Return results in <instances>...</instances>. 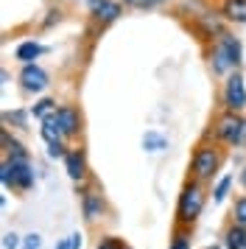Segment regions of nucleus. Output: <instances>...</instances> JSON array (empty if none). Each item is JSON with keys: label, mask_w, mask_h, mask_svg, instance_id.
I'll return each instance as SVG.
<instances>
[{"label": "nucleus", "mask_w": 246, "mask_h": 249, "mask_svg": "<svg viewBox=\"0 0 246 249\" xmlns=\"http://www.w3.org/2000/svg\"><path fill=\"white\" fill-rule=\"evenodd\" d=\"M224 165V148L215 140H201L193 157H190V179L196 182H212Z\"/></svg>", "instance_id": "1"}, {"label": "nucleus", "mask_w": 246, "mask_h": 249, "mask_svg": "<svg viewBox=\"0 0 246 249\" xmlns=\"http://www.w3.org/2000/svg\"><path fill=\"white\" fill-rule=\"evenodd\" d=\"M207 204V191H204V182H196V179H188L182 185V193L176 199V224L179 227H190L199 221L201 210Z\"/></svg>", "instance_id": "2"}, {"label": "nucleus", "mask_w": 246, "mask_h": 249, "mask_svg": "<svg viewBox=\"0 0 246 249\" xmlns=\"http://www.w3.org/2000/svg\"><path fill=\"white\" fill-rule=\"evenodd\" d=\"M244 126H246L244 112H229V109H224V112L215 115V121H212L207 137H212L215 143H221V146H227V148H238L241 140H244Z\"/></svg>", "instance_id": "3"}, {"label": "nucleus", "mask_w": 246, "mask_h": 249, "mask_svg": "<svg viewBox=\"0 0 246 249\" xmlns=\"http://www.w3.org/2000/svg\"><path fill=\"white\" fill-rule=\"evenodd\" d=\"M34 179L36 177H34L31 160H3V165H0V182H3V188L25 193L34 188Z\"/></svg>", "instance_id": "4"}, {"label": "nucleus", "mask_w": 246, "mask_h": 249, "mask_svg": "<svg viewBox=\"0 0 246 249\" xmlns=\"http://www.w3.org/2000/svg\"><path fill=\"white\" fill-rule=\"evenodd\" d=\"M221 104L229 112H244L246 109V81L241 70H232L221 87Z\"/></svg>", "instance_id": "5"}, {"label": "nucleus", "mask_w": 246, "mask_h": 249, "mask_svg": "<svg viewBox=\"0 0 246 249\" xmlns=\"http://www.w3.org/2000/svg\"><path fill=\"white\" fill-rule=\"evenodd\" d=\"M17 81H20V90L28 92V95H39V92H45L48 87H51V76H48V70H45L42 65H36V62L22 65Z\"/></svg>", "instance_id": "6"}, {"label": "nucleus", "mask_w": 246, "mask_h": 249, "mask_svg": "<svg viewBox=\"0 0 246 249\" xmlns=\"http://www.w3.org/2000/svg\"><path fill=\"white\" fill-rule=\"evenodd\" d=\"M123 14V6L118 0H89V20L95 25H112Z\"/></svg>", "instance_id": "7"}, {"label": "nucleus", "mask_w": 246, "mask_h": 249, "mask_svg": "<svg viewBox=\"0 0 246 249\" xmlns=\"http://www.w3.org/2000/svg\"><path fill=\"white\" fill-rule=\"evenodd\" d=\"M56 124L62 129L65 140L78 137L81 135V112H78V107H73V104H59V109H56Z\"/></svg>", "instance_id": "8"}, {"label": "nucleus", "mask_w": 246, "mask_h": 249, "mask_svg": "<svg viewBox=\"0 0 246 249\" xmlns=\"http://www.w3.org/2000/svg\"><path fill=\"white\" fill-rule=\"evenodd\" d=\"M78 188H81V215H84L87 224H95L106 213V202L98 191H87L84 185H78Z\"/></svg>", "instance_id": "9"}, {"label": "nucleus", "mask_w": 246, "mask_h": 249, "mask_svg": "<svg viewBox=\"0 0 246 249\" xmlns=\"http://www.w3.org/2000/svg\"><path fill=\"white\" fill-rule=\"evenodd\" d=\"M62 162H65L67 177L76 182V188L87 182V154H84V148H70Z\"/></svg>", "instance_id": "10"}, {"label": "nucleus", "mask_w": 246, "mask_h": 249, "mask_svg": "<svg viewBox=\"0 0 246 249\" xmlns=\"http://www.w3.org/2000/svg\"><path fill=\"white\" fill-rule=\"evenodd\" d=\"M207 62H210V68L215 76H229L235 70L232 59H229V53H227V48L221 45V39H215V42H210V48H207Z\"/></svg>", "instance_id": "11"}, {"label": "nucleus", "mask_w": 246, "mask_h": 249, "mask_svg": "<svg viewBox=\"0 0 246 249\" xmlns=\"http://www.w3.org/2000/svg\"><path fill=\"white\" fill-rule=\"evenodd\" d=\"M218 14L229 25H246V0H221Z\"/></svg>", "instance_id": "12"}, {"label": "nucleus", "mask_w": 246, "mask_h": 249, "mask_svg": "<svg viewBox=\"0 0 246 249\" xmlns=\"http://www.w3.org/2000/svg\"><path fill=\"white\" fill-rule=\"evenodd\" d=\"M48 48L42 45V42H36V39H25V42H20V45L14 48V59L20 62V65H31V62H36V59L42 56Z\"/></svg>", "instance_id": "13"}, {"label": "nucleus", "mask_w": 246, "mask_h": 249, "mask_svg": "<svg viewBox=\"0 0 246 249\" xmlns=\"http://www.w3.org/2000/svg\"><path fill=\"white\" fill-rule=\"evenodd\" d=\"M218 39H221V45L227 48V53H229V59H232L235 70H241L244 68V45H241V39H238L235 34H229V31H224Z\"/></svg>", "instance_id": "14"}, {"label": "nucleus", "mask_w": 246, "mask_h": 249, "mask_svg": "<svg viewBox=\"0 0 246 249\" xmlns=\"http://www.w3.org/2000/svg\"><path fill=\"white\" fill-rule=\"evenodd\" d=\"M0 140H3V151H6V160H31L28 148L22 146L20 140H14V137L9 135V129H3Z\"/></svg>", "instance_id": "15"}, {"label": "nucleus", "mask_w": 246, "mask_h": 249, "mask_svg": "<svg viewBox=\"0 0 246 249\" xmlns=\"http://www.w3.org/2000/svg\"><path fill=\"white\" fill-rule=\"evenodd\" d=\"M39 137H42L48 146H53V143H65V135H62V129H59V124H56V115H51V118H45V121H39Z\"/></svg>", "instance_id": "16"}, {"label": "nucleus", "mask_w": 246, "mask_h": 249, "mask_svg": "<svg viewBox=\"0 0 246 249\" xmlns=\"http://www.w3.org/2000/svg\"><path fill=\"white\" fill-rule=\"evenodd\" d=\"M224 249H246V227L241 224H229L227 227V232H224Z\"/></svg>", "instance_id": "17"}, {"label": "nucleus", "mask_w": 246, "mask_h": 249, "mask_svg": "<svg viewBox=\"0 0 246 249\" xmlns=\"http://www.w3.org/2000/svg\"><path fill=\"white\" fill-rule=\"evenodd\" d=\"M143 148L148 151V154H157V151H165L168 148V137L159 135V132H154V129H148L143 135Z\"/></svg>", "instance_id": "18"}, {"label": "nucleus", "mask_w": 246, "mask_h": 249, "mask_svg": "<svg viewBox=\"0 0 246 249\" xmlns=\"http://www.w3.org/2000/svg\"><path fill=\"white\" fill-rule=\"evenodd\" d=\"M56 109H59V104H56V98H39V101L31 107V115L36 118V121H45V118H51V115H56Z\"/></svg>", "instance_id": "19"}, {"label": "nucleus", "mask_w": 246, "mask_h": 249, "mask_svg": "<svg viewBox=\"0 0 246 249\" xmlns=\"http://www.w3.org/2000/svg\"><path fill=\"white\" fill-rule=\"evenodd\" d=\"M232 185H235V177L232 174H224L221 179L215 182V188H212V202L215 204L227 202V196H229V191H232Z\"/></svg>", "instance_id": "20"}, {"label": "nucleus", "mask_w": 246, "mask_h": 249, "mask_svg": "<svg viewBox=\"0 0 246 249\" xmlns=\"http://www.w3.org/2000/svg\"><path fill=\"white\" fill-rule=\"evenodd\" d=\"M28 115H31V109H6L3 112V124L14 126V129H25L28 126Z\"/></svg>", "instance_id": "21"}, {"label": "nucleus", "mask_w": 246, "mask_h": 249, "mask_svg": "<svg viewBox=\"0 0 246 249\" xmlns=\"http://www.w3.org/2000/svg\"><path fill=\"white\" fill-rule=\"evenodd\" d=\"M190 238H193V232H190V227H174V238H171V244H168V249H193L190 247Z\"/></svg>", "instance_id": "22"}, {"label": "nucleus", "mask_w": 246, "mask_h": 249, "mask_svg": "<svg viewBox=\"0 0 246 249\" xmlns=\"http://www.w3.org/2000/svg\"><path fill=\"white\" fill-rule=\"evenodd\" d=\"M232 221H235V224H241V227H246V193L235 199V204H232Z\"/></svg>", "instance_id": "23"}, {"label": "nucleus", "mask_w": 246, "mask_h": 249, "mask_svg": "<svg viewBox=\"0 0 246 249\" xmlns=\"http://www.w3.org/2000/svg\"><path fill=\"white\" fill-rule=\"evenodd\" d=\"M168 0H123V6H129V9H137V12H145V9H157V6H162Z\"/></svg>", "instance_id": "24"}, {"label": "nucleus", "mask_w": 246, "mask_h": 249, "mask_svg": "<svg viewBox=\"0 0 246 249\" xmlns=\"http://www.w3.org/2000/svg\"><path fill=\"white\" fill-rule=\"evenodd\" d=\"M62 14H65V12H62L59 6H53V9H48V17L42 20V28H45V31H48V28H53V25H59V23H62Z\"/></svg>", "instance_id": "25"}, {"label": "nucleus", "mask_w": 246, "mask_h": 249, "mask_svg": "<svg viewBox=\"0 0 246 249\" xmlns=\"http://www.w3.org/2000/svg\"><path fill=\"white\" fill-rule=\"evenodd\" d=\"M3 249H22V238L17 232H6L3 235Z\"/></svg>", "instance_id": "26"}, {"label": "nucleus", "mask_w": 246, "mask_h": 249, "mask_svg": "<svg viewBox=\"0 0 246 249\" xmlns=\"http://www.w3.org/2000/svg\"><path fill=\"white\" fill-rule=\"evenodd\" d=\"M22 249H42V238H39V232H31V235L22 238Z\"/></svg>", "instance_id": "27"}, {"label": "nucleus", "mask_w": 246, "mask_h": 249, "mask_svg": "<svg viewBox=\"0 0 246 249\" xmlns=\"http://www.w3.org/2000/svg\"><path fill=\"white\" fill-rule=\"evenodd\" d=\"M65 154H67L65 143H53V146H48V157L51 160H65Z\"/></svg>", "instance_id": "28"}, {"label": "nucleus", "mask_w": 246, "mask_h": 249, "mask_svg": "<svg viewBox=\"0 0 246 249\" xmlns=\"http://www.w3.org/2000/svg\"><path fill=\"white\" fill-rule=\"evenodd\" d=\"M95 249H126V247H123V241H118V238L109 235V238H101V244Z\"/></svg>", "instance_id": "29"}, {"label": "nucleus", "mask_w": 246, "mask_h": 249, "mask_svg": "<svg viewBox=\"0 0 246 249\" xmlns=\"http://www.w3.org/2000/svg\"><path fill=\"white\" fill-rule=\"evenodd\" d=\"M81 232H73V235H70V249H81Z\"/></svg>", "instance_id": "30"}, {"label": "nucleus", "mask_w": 246, "mask_h": 249, "mask_svg": "<svg viewBox=\"0 0 246 249\" xmlns=\"http://www.w3.org/2000/svg\"><path fill=\"white\" fill-rule=\"evenodd\" d=\"M56 249H70V238H62V241L56 244Z\"/></svg>", "instance_id": "31"}, {"label": "nucleus", "mask_w": 246, "mask_h": 249, "mask_svg": "<svg viewBox=\"0 0 246 249\" xmlns=\"http://www.w3.org/2000/svg\"><path fill=\"white\" fill-rule=\"evenodd\" d=\"M0 79H3V81H0V84H9V79H11V76H9V70H6V68L0 70Z\"/></svg>", "instance_id": "32"}, {"label": "nucleus", "mask_w": 246, "mask_h": 249, "mask_svg": "<svg viewBox=\"0 0 246 249\" xmlns=\"http://www.w3.org/2000/svg\"><path fill=\"white\" fill-rule=\"evenodd\" d=\"M241 185H244V188H246V168L241 171Z\"/></svg>", "instance_id": "33"}, {"label": "nucleus", "mask_w": 246, "mask_h": 249, "mask_svg": "<svg viewBox=\"0 0 246 249\" xmlns=\"http://www.w3.org/2000/svg\"><path fill=\"white\" fill-rule=\"evenodd\" d=\"M241 148H246V126H244V140H241Z\"/></svg>", "instance_id": "34"}, {"label": "nucleus", "mask_w": 246, "mask_h": 249, "mask_svg": "<svg viewBox=\"0 0 246 249\" xmlns=\"http://www.w3.org/2000/svg\"><path fill=\"white\" fill-rule=\"evenodd\" d=\"M207 249H224V247H218V244H212V247H207Z\"/></svg>", "instance_id": "35"}]
</instances>
